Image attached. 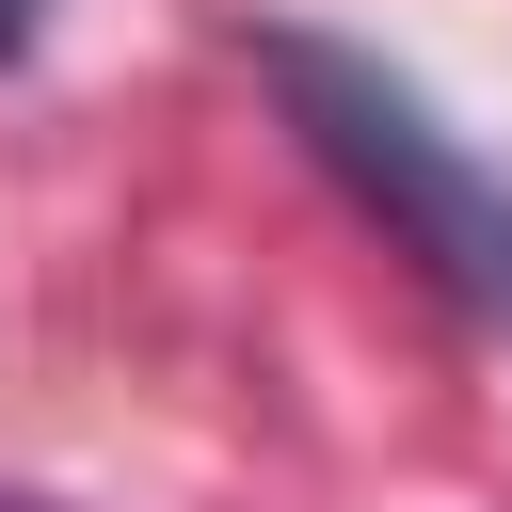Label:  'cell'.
<instances>
[{
	"label": "cell",
	"mask_w": 512,
	"mask_h": 512,
	"mask_svg": "<svg viewBox=\"0 0 512 512\" xmlns=\"http://www.w3.org/2000/svg\"><path fill=\"white\" fill-rule=\"evenodd\" d=\"M0 512H16V496H0Z\"/></svg>",
	"instance_id": "3957f363"
},
{
	"label": "cell",
	"mask_w": 512,
	"mask_h": 512,
	"mask_svg": "<svg viewBox=\"0 0 512 512\" xmlns=\"http://www.w3.org/2000/svg\"><path fill=\"white\" fill-rule=\"evenodd\" d=\"M32 16H48V0H0V64H16V48H32Z\"/></svg>",
	"instance_id": "7a4b0ae2"
},
{
	"label": "cell",
	"mask_w": 512,
	"mask_h": 512,
	"mask_svg": "<svg viewBox=\"0 0 512 512\" xmlns=\"http://www.w3.org/2000/svg\"><path fill=\"white\" fill-rule=\"evenodd\" d=\"M272 96L304 112V144L352 176V208L432 272V288H464V304H496L512 320V192L416 112V80H384L368 48H320V32H272Z\"/></svg>",
	"instance_id": "6da1fadb"
}]
</instances>
